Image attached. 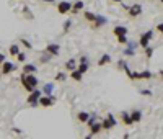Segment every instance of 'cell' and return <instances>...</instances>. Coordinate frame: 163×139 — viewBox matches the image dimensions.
Instances as JSON below:
<instances>
[{"mask_svg":"<svg viewBox=\"0 0 163 139\" xmlns=\"http://www.w3.org/2000/svg\"><path fill=\"white\" fill-rule=\"evenodd\" d=\"M70 10H72V2H69V0H61L57 3L59 15H67V13H70Z\"/></svg>","mask_w":163,"mask_h":139,"instance_id":"obj_1","label":"cell"},{"mask_svg":"<svg viewBox=\"0 0 163 139\" xmlns=\"http://www.w3.org/2000/svg\"><path fill=\"white\" fill-rule=\"evenodd\" d=\"M152 39H153V31H152V30L145 31V33L140 34V39H139V46L147 47V46L150 44V41H152Z\"/></svg>","mask_w":163,"mask_h":139,"instance_id":"obj_2","label":"cell"},{"mask_svg":"<svg viewBox=\"0 0 163 139\" xmlns=\"http://www.w3.org/2000/svg\"><path fill=\"white\" fill-rule=\"evenodd\" d=\"M114 126H116V120H114L113 115H108V116H106L105 120L101 121L103 131H111V128H114Z\"/></svg>","mask_w":163,"mask_h":139,"instance_id":"obj_3","label":"cell"},{"mask_svg":"<svg viewBox=\"0 0 163 139\" xmlns=\"http://www.w3.org/2000/svg\"><path fill=\"white\" fill-rule=\"evenodd\" d=\"M38 103L41 106H52L54 105V97L52 95H41L38 98Z\"/></svg>","mask_w":163,"mask_h":139,"instance_id":"obj_4","label":"cell"},{"mask_svg":"<svg viewBox=\"0 0 163 139\" xmlns=\"http://www.w3.org/2000/svg\"><path fill=\"white\" fill-rule=\"evenodd\" d=\"M127 11H129V17L136 18V17H139V15L142 13V5H139V3H134L132 7H129V8H127Z\"/></svg>","mask_w":163,"mask_h":139,"instance_id":"obj_5","label":"cell"},{"mask_svg":"<svg viewBox=\"0 0 163 139\" xmlns=\"http://www.w3.org/2000/svg\"><path fill=\"white\" fill-rule=\"evenodd\" d=\"M127 44H129V46H127L126 47V49H124V56H127V57H132V56L134 54H136V51H134V49H136V47L139 46V43H129V41H127Z\"/></svg>","mask_w":163,"mask_h":139,"instance_id":"obj_6","label":"cell"},{"mask_svg":"<svg viewBox=\"0 0 163 139\" xmlns=\"http://www.w3.org/2000/svg\"><path fill=\"white\" fill-rule=\"evenodd\" d=\"M44 53H49L51 56H59L61 54V46L59 44H47Z\"/></svg>","mask_w":163,"mask_h":139,"instance_id":"obj_7","label":"cell"},{"mask_svg":"<svg viewBox=\"0 0 163 139\" xmlns=\"http://www.w3.org/2000/svg\"><path fill=\"white\" fill-rule=\"evenodd\" d=\"M101 131H103L101 123H100V121H95L93 124L90 126V134H88V136H90V137H91V136H96L98 133H101Z\"/></svg>","mask_w":163,"mask_h":139,"instance_id":"obj_8","label":"cell"},{"mask_svg":"<svg viewBox=\"0 0 163 139\" xmlns=\"http://www.w3.org/2000/svg\"><path fill=\"white\" fill-rule=\"evenodd\" d=\"M15 69H17V66H13L11 62H5V61H3V64H2V74H3V75L13 72Z\"/></svg>","mask_w":163,"mask_h":139,"instance_id":"obj_9","label":"cell"},{"mask_svg":"<svg viewBox=\"0 0 163 139\" xmlns=\"http://www.w3.org/2000/svg\"><path fill=\"white\" fill-rule=\"evenodd\" d=\"M83 7H85L83 0H77V2H75L74 5H72V10H70V11H72L74 15H75V13H80V11L83 10Z\"/></svg>","mask_w":163,"mask_h":139,"instance_id":"obj_10","label":"cell"},{"mask_svg":"<svg viewBox=\"0 0 163 139\" xmlns=\"http://www.w3.org/2000/svg\"><path fill=\"white\" fill-rule=\"evenodd\" d=\"M103 25H106V18L96 15V18H95V21H93V28H101Z\"/></svg>","mask_w":163,"mask_h":139,"instance_id":"obj_11","label":"cell"},{"mask_svg":"<svg viewBox=\"0 0 163 139\" xmlns=\"http://www.w3.org/2000/svg\"><path fill=\"white\" fill-rule=\"evenodd\" d=\"M70 79H74V80H77V82H80L82 79H83V74L80 72V70L74 69V70H70Z\"/></svg>","mask_w":163,"mask_h":139,"instance_id":"obj_12","label":"cell"},{"mask_svg":"<svg viewBox=\"0 0 163 139\" xmlns=\"http://www.w3.org/2000/svg\"><path fill=\"white\" fill-rule=\"evenodd\" d=\"M109 62H111V56H109V54H103L101 57H100V61H98V66L103 67V66L109 64Z\"/></svg>","mask_w":163,"mask_h":139,"instance_id":"obj_13","label":"cell"},{"mask_svg":"<svg viewBox=\"0 0 163 139\" xmlns=\"http://www.w3.org/2000/svg\"><path fill=\"white\" fill-rule=\"evenodd\" d=\"M121 118H122V123H124L126 126H130L132 124V118H130V115L129 113H126V111H122V115H121Z\"/></svg>","mask_w":163,"mask_h":139,"instance_id":"obj_14","label":"cell"},{"mask_svg":"<svg viewBox=\"0 0 163 139\" xmlns=\"http://www.w3.org/2000/svg\"><path fill=\"white\" fill-rule=\"evenodd\" d=\"M130 118H132L134 123H139V121L142 120V111L140 110H134L132 113H130Z\"/></svg>","mask_w":163,"mask_h":139,"instance_id":"obj_15","label":"cell"},{"mask_svg":"<svg viewBox=\"0 0 163 139\" xmlns=\"http://www.w3.org/2000/svg\"><path fill=\"white\" fill-rule=\"evenodd\" d=\"M23 70H25V74H36L38 67L33 66V64H25L23 66Z\"/></svg>","mask_w":163,"mask_h":139,"instance_id":"obj_16","label":"cell"},{"mask_svg":"<svg viewBox=\"0 0 163 139\" xmlns=\"http://www.w3.org/2000/svg\"><path fill=\"white\" fill-rule=\"evenodd\" d=\"M113 33L116 34V36H119V34H127V28L126 26H114Z\"/></svg>","mask_w":163,"mask_h":139,"instance_id":"obj_17","label":"cell"},{"mask_svg":"<svg viewBox=\"0 0 163 139\" xmlns=\"http://www.w3.org/2000/svg\"><path fill=\"white\" fill-rule=\"evenodd\" d=\"M42 92H44V95H52V92H54V83H44Z\"/></svg>","mask_w":163,"mask_h":139,"instance_id":"obj_18","label":"cell"},{"mask_svg":"<svg viewBox=\"0 0 163 139\" xmlns=\"http://www.w3.org/2000/svg\"><path fill=\"white\" fill-rule=\"evenodd\" d=\"M65 69H67V70L77 69V62H75V59H69V61L65 62Z\"/></svg>","mask_w":163,"mask_h":139,"instance_id":"obj_19","label":"cell"},{"mask_svg":"<svg viewBox=\"0 0 163 139\" xmlns=\"http://www.w3.org/2000/svg\"><path fill=\"white\" fill-rule=\"evenodd\" d=\"M88 116H90V113H86V111H80V113L77 115V120L80 123H85L86 120H88Z\"/></svg>","mask_w":163,"mask_h":139,"instance_id":"obj_20","label":"cell"},{"mask_svg":"<svg viewBox=\"0 0 163 139\" xmlns=\"http://www.w3.org/2000/svg\"><path fill=\"white\" fill-rule=\"evenodd\" d=\"M152 77H153V74L150 72V70H142V72H140V79H142V80H150Z\"/></svg>","mask_w":163,"mask_h":139,"instance_id":"obj_21","label":"cell"},{"mask_svg":"<svg viewBox=\"0 0 163 139\" xmlns=\"http://www.w3.org/2000/svg\"><path fill=\"white\" fill-rule=\"evenodd\" d=\"M77 70H80L82 74H85L86 70H88V62H80V64L77 66Z\"/></svg>","mask_w":163,"mask_h":139,"instance_id":"obj_22","label":"cell"},{"mask_svg":"<svg viewBox=\"0 0 163 139\" xmlns=\"http://www.w3.org/2000/svg\"><path fill=\"white\" fill-rule=\"evenodd\" d=\"M8 53H10L11 56H17V54L20 53V46H18V44H11L10 49H8Z\"/></svg>","mask_w":163,"mask_h":139,"instance_id":"obj_23","label":"cell"},{"mask_svg":"<svg viewBox=\"0 0 163 139\" xmlns=\"http://www.w3.org/2000/svg\"><path fill=\"white\" fill-rule=\"evenodd\" d=\"M83 15H85V20H88V21H91V23L95 21V18H96V15H95L93 11H85Z\"/></svg>","mask_w":163,"mask_h":139,"instance_id":"obj_24","label":"cell"},{"mask_svg":"<svg viewBox=\"0 0 163 139\" xmlns=\"http://www.w3.org/2000/svg\"><path fill=\"white\" fill-rule=\"evenodd\" d=\"M116 38H118L119 44H127V41H129V39H127V34H119V36H116Z\"/></svg>","mask_w":163,"mask_h":139,"instance_id":"obj_25","label":"cell"},{"mask_svg":"<svg viewBox=\"0 0 163 139\" xmlns=\"http://www.w3.org/2000/svg\"><path fill=\"white\" fill-rule=\"evenodd\" d=\"M64 80H67V75L64 74V72H57V74H55V82H64Z\"/></svg>","mask_w":163,"mask_h":139,"instance_id":"obj_26","label":"cell"},{"mask_svg":"<svg viewBox=\"0 0 163 139\" xmlns=\"http://www.w3.org/2000/svg\"><path fill=\"white\" fill-rule=\"evenodd\" d=\"M119 67H121V69H124L127 75L130 74V70H129V66H127V62H126V61H119Z\"/></svg>","mask_w":163,"mask_h":139,"instance_id":"obj_27","label":"cell"},{"mask_svg":"<svg viewBox=\"0 0 163 139\" xmlns=\"http://www.w3.org/2000/svg\"><path fill=\"white\" fill-rule=\"evenodd\" d=\"M28 105H31V106H38L39 103H38V98H34V97H28Z\"/></svg>","mask_w":163,"mask_h":139,"instance_id":"obj_28","label":"cell"},{"mask_svg":"<svg viewBox=\"0 0 163 139\" xmlns=\"http://www.w3.org/2000/svg\"><path fill=\"white\" fill-rule=\"evenodd\" d=\"M144 49H145V57L150 59V57L153 56V47H149V46H147V47H144Z\"/></svg>","mask_w":163,"mask_h":139,"instance_id":"obj_29","label":"cell"},{"mask_svg":"<svg viewBox=\"0 0 163 139\" xmlns=\"http://www.w3.org/2000/svg\"><path fill=\"white\" fill-rule=\"evenodd\" d=\"M95 121H96V115H90V116H88V120H86L85 123H86V124H88V126H91V124H93Z\"/></svg>","mask_w":163,"mask_h":139,"instance_id":"obj_30","label":"cell"},{"mask_svg":"<svg viewBox=\"0 0 163 139\" xmlns=\"http://www.w3.org/2000/svg\"><path fill=\"white\" fill-rule=\"evenodd\" d=\"M70 26H72V20H65L64 21V31H69Z\"/></svg>","mask_w":163,"mask_h":139,"instance_id":"obj_31","label":"cell"},{"mask_svg":"<svg viewBox=\"0 0 163 139\" xmlns=\"http://www.w3.org/2000/svg\"><path fill=\"white\" fill-rule=\"evenodd\" d=\"M17 59H18V62H25L26 61V56L21 53V51H20V53L17 54Z\"/></svg>","mask_w":163,"mask_h":139,"instance_id":"obj_32","label":"cell"},{"mask_svg":"<svg viewBox=\"0 0 163 139\" xmlns=\"http://www.w3.org/2000/svg\"><path fill=\"white\" fill-rule=\"evenodd\" d=\"M140 93L144 95V97H152V92H150L149 89H142V90H140Z\"/></svg>","mask_w":163,"mask_h":139,"instance_id":"obj_33","label":"cell"},{"mask_svg":"<svg viewBox=\"0 0 163 139\" xmlns=\"http://www.w3.org/2000/svg\"><path fill=\"white\" fill-rule=\"evenodd\" d=\"M20 41H21V44L25 46V47H28V49H31V47H33V46H31V43H28L26 39H20Z\"/></svg>","mask_w":163,"mask_h":139,"instance_id":"obj_34","label":"cell"},{"mask_svg":"<svg viewBox=\"0 0 163 139\" xmlns=\"http://www.w3.org/2000/svg\"><path fill=\"white\" fill-rule=\"evenodd\" d=\"M157 31H160V33L163 34V23H158L157 25Z\"/></svg>","mask_w":163,"mask_h":139,"instance_id":"obj_35","label":"cell"},{"mask_svg":"<svg viewBox=\"0 0 163 139\" xmlns=\"http://www.w3.org/2000/svg\"><path fill=\"white\" fill-rule=\"evenodd\" d=\"M3 61H5V54H3V53H0V66L3 64Z\"/></svg>","mask_w":163,"mask_h":139,"instance_id":"obj_36","label":"cell"},{"mask_svg":"<svg viewBox=\"0 0 163 139\" xmlns=\"http://www.w3.org/2000/svg\"><path fill=\"white\" fill-rule=\"evenodd\" d=\"M11 131H13L15 134H21V133H23V131H21V129H18V128H13V129H11Z\"/></svg>","mask_w":163,"mask_h":139,"instance_id":"obj_37","label":"cell"},{"mask_svg":"<svg viewBox=\"0 0 163 139\" xmlns=\"http://www.w3.org/2000/svg\"><path fill=\"white\" fill-rule=\"evenodd\" d=\"M80 62H88V57H86V56H82V57H80Z\"/></svg>","mask_w":163,"mask_h":139,"instance_id":"obj_38","label":"cell"},{"mask_svg":"<svg viewBox=\"0 0 163 139\" xmlns=\"http://www.w3.org/2000/svg\"><path fill=\"white\" fill-rule=\"evenodd\" d=\"M42 2H47V3H54V0H42Z\"/></svg>","mask_w":163,"mask_h":139,"instance_id":"obj_39","label":"cell"},{"mask_svg":"<svg viewBox=\"0 0 163 139\" xmlns=\"http://www.w3.org/2000/svg\"><path fill=\"white\" fill-rule=\"evenodd\" d=\"M113 2H116V3H121V2H122V0H113Z\"/></svg>","mask_w":163,"mask_h":139,"instance_id":"obj_40","label":"cell"},{"mask_svg":"<svg viewBox=\"0 0 163 139\" xmlns=\"http://www.w3.org/2000/svg\"><path fill=\"white\" fill-rule=\"evenodd\" d=\"M160 77H163V69L160 70Z\"/></svg>","mask_w":163,"mask_h":139,"instance_id":"obj_41","label":"cell"},{"mask_svg":"<svg viewBox=\"0 0 163 139\" xmlns=\"http://www.w3.org/2000/svg\"><path fill=\"white\" fill-rule=\"evenodd\" d=\"M160 2H161V3H163V0H160Z\"/></svg>","mask_w":163,"mask_h":139,"instance_id":"obj_42","label":"cell"}]
</instances>
